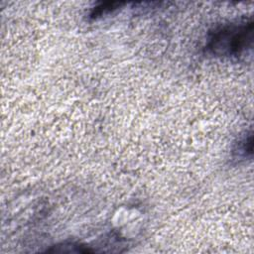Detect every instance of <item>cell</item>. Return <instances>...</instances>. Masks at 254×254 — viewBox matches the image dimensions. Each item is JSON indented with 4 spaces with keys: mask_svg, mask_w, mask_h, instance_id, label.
I'll list each match as a JSON object with an SVG mask.
<instances>
[{
    "mask_svg": "<svg viewBox=\"0 0 254 254\" xmlns=\"http://www.w3.org/2000/svg\"><path fill=\"white\" fill-rule=\"evenodd\" d=\"M252 42L253 22L243 20L214 29L210 32L204 49L213 57L238 59L251 49Z\"/></svg>",
    "mask_w": 254,
    "mask_h": 254,
    "instance_id": "6da1fadb",
    "label": "cell"
},
{
    "mask_svg": "<svg viewBox=\"0 0 254 254\" xmlns=\"http://www.w3.org/2000/svg\"><path fill=\"white\" fill-rule=\"evenodd\" d=\"M253 147V136L252 133L243 137L236 143L233 149V155L237 159H246L252 156Z\"/></svg>",
    "mask_w": 254,
    "mask_h": 254,
    "instance_id": "7a4b0ae2",
    "label": "cell"
},
{
    "mask_svg": "<svg viewBox=\"0 0 254 254\" xmlns=\"http://www.w3.org/2000/svg\"><path fill=\"white\" fill-rule=\"evenodd\" d=\"M120 5H121V3H118V2L102 3V4H100L99 6H97V7H95L93 9V11L90 14V17L96 19V18H98V17H100V16H102V15H104L106 13L111 12L112 10L117 9Z\"/></svg>",
    "mask_w": 254,
    "mask_h": 254,
    "instance_id": "3957f363",
    "label": "cell"
}]
</instances>
